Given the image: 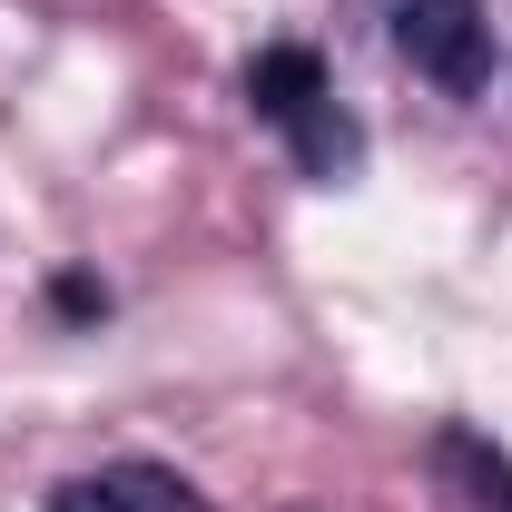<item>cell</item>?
I'll list each match as a JSON object with an SVG mask.
<instances>
[{"label": "cell", "mask_w": 512, "mask_h": 512, "mask_svg": "<svg viewBox=\"0 0 512 512\" xmlns=\"http://www.w3.org/2000/svg\"><path fill=\"white\" fill-rule=\"evenodd\" d=\"M247 109L286 138V158H296L316 188H335V178L365 168V128H355V109L335 99L325 50H306V40H266V50L247 60Z\"/></svg>", "instance_id": "1"}, {"label": "cell", "mask_w": 512, "mask_h": 512, "mask_svg": "<svg viewBox=\"0 0 512 512\" xmlns=\"http://www.w3.org/2000/svg\"><path fill=\"white\" fill-rule=\"evenodd\" d=\"M384 40L444 99H483L493 89V10L483 0H384Z\"/></svg>", "instance_id": "2"}, {"label": "cell", "mask_w": 512, "mask_h": 512, "mask_svg": "<svg viewBox=\"0 0 512 512\" xmlns=\"http://www.w3.org/2000/svg\"><path fill=\"white\" fill-rule=\"evenodd\" d=\"M40 512H207V493H197L178 463H158V453H119V463L60 473Z\"/></svg>", "instance_id": "3"}, {"label": "cell", "mask_w": 512, "mask_h": 512, "mask_svg": "<svg viewBox=\"0 0 512 512\" xmlns=\"http://www.w3.org/2000/svg\"><path fill=\"white\" fill-rule=\"evenodd\" d=\"M434 473L453 483V503H463V512H512V453L493 444V434L444 424V434H434Z\"/></svg>", "instance_id": "4"}, {"label": "cell", "mask_w": 512, "mask_h": 512, "mask_svg": "<svg viewBox=\"0 0 512 512\" xmlns=\"http://www.w3.org/2000/svg\"><path fill=\"white\" fill-rule=\"evenodd\" d=\"M50 306H60L69 325H99V316H109V286H99V276H79V266H69V276H50Z\"/></svg>", "instance_id": "5"}]
</instances>
